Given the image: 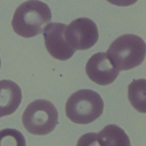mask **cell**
Instances as JSON below:
<instances>
[{"mask_svg": "<svg viewBox=\"0 0 146 146\" xmlns=\"http://www.w3.org/2000/svg\"><path fill=\"white\" fill-rule=\"evenodd\" d=\"M52 17V12L47 4L39 0H29L15 10L12 27L17 35L29 38L41 34Z\"/></svg>", "mask_w": 146, "mask_h": 146, "instance_id": "obj_1", "label": "cell"}, {"mask_svg": "<svg viewBox=\"0 0 146 146\" xmlns=\"http://www.w3.org/2000/svg\"><path fill=\"white\" fill-rule=\"evenodd\" d=\"M145 42L134 34H125L112 42L106 53L113 66L120 70H129L140 66L145 59Z\"/></svg>", "mask_w": 146, "mask_h": 146, "instance_id": "obj_2", "label": "cell"}, {"mask_svg": "<svg viewBox=\"0 0 146 146\" xmlns=\"http://www.w3.org/2000/svg\"><path fill=\"white\" fill-rule=\"evenodd\" d=\"M104 102L98 93L90 89L75 92L68 98L66 104V115L74 123H91L102 114Z\"/></svg>", "mask_w": 146, "mask_h": 146, "instance_id": "obj_3", "label": "cell"}, {"mask_svg": "<svg viewBox=\"0 0 146 146\" xmlns=\"http://www.w3.org/2000/svg\"><path fill=\"white\" fill-rule=\"evenodd\" d=\"M58 113L52 102L36 100L30 103L24 111L23 123L29 133L34 135L50 134L58 124Z\"/></svg>", "mask_w": 146, "mask_h": 146, "instance_id": "obj_4", "label": "cell"}, {"mask_svg": "<svg viewBox=\"0 0 146 146\" xmlns=\"http://www.w3.org/2000/svg\"><path fill=\"white\" fill-rule=\"evenodd\" d=\"M66 41L75 50H86L98 40L99 32L96 24L87 17H79L67 25L65 31Z\"/></svg>", "mask_w": 146, "mask_h": 146, "instance_id": "obj_5", "label": "cell"}, {"mask_svg": "<svg viewBox=\"0 0 146 146\" xmlns=\"http://www.w3.org/2000/svg\"><path fill=\"white\" fill-rule=\"evenodd\" d=\"M67 25L63 23H50L43 31L45 45L52 56L60 61L70 58L75 52L66 41L65 31Z\"/></svg>", "mask_w": 146, "mask_h": 146, "instance_id": "obj_6", "label": "cell"}, {"mask_svg": "<svg viewBox=\"0 0 146 146\" xmlns=\"http://www.w3.org/2000/svg\"><path fill=\"white\" fill-rule=\"evenodd\" d=\"M86 72L90 80L97 84L107 86L116 79L120 71L113 66L106 53L99 52L87 62Z\"/></svg>", "mask_w": 146, "mask_h": 146, "instance_id": "obj_7", "label": "cell"}, {"mask_svg": "<svg viewBox=\"0 0 146 146\" xmlns=\"http://www.w3.org/2000/svg\"><path fill=\"white\" fill-rule=\"evenodd\" d=\"M22 98L21 88L15 82L0 81V118L13 113L20 107Z\"/></svg>", "mask_w": 146, "mask_h": 146, "instance_id": "obj_8", "label": "cell"}, {"mask_svg": "<svg viewBox=\"0 0 146 146\" xmlns=\"http://www.w3.org/2000/svg\"><path fill=\"white\" fill-rule=\"evenodd\" d=\"M98 134L102 146H131L125 131L115 125H107Z\"/></svg>", "mask_w": 146, "mask_h": 146, "instance_id": "obj_9", "label": "cell"}, {"mask_svg": "<svg viewBox=\"0 0 146 146\" xmlns=\"http://www.w3.org/2000/svg\"><path fill=\"white\" fill-rule=\"evenodd\" d=\"M145 79L134 80L128 87V98L131 105L139 112L145 113Z\"/></svg>", "mask_w": 146, "mask_h": 146, "instance_id": "obj_10", "label": "cell"}, {"mask_svg": "<svg viewBox=\"0 0 146 146\" xmlns=\"http://www.w3.org/2000/svg\"><path fill=\"white\" fill-rule=\"evenodd\" d=\"M0 146H26V141L18 130L7 128L0 131Z\"/></svg>", "mask_w": 146, "mask_h": 146, "instance_id": "obj_11", "label": "cell"}, {"mask_svg": "<svg viewBox=\"0 0 146 146\" xmlns=\"http://www.w3.org/2000/svg\"><path fill=\"white\" fill-rule=\"evenodd\" d=\"M77 146H102L98 134L88 133L79 138Z\"/></svg>", "mask_w": 146, "mask_h": 146, "instance_id": "obj_12", "label": "cell"}, {"mask_svg": "<svg viewBox=\"0 0 146 146\" xmlns=\"http://www.w3.org/2000/svg\"><path fill=\"white\" fill-rule=\"evenodd\" d=\"M109 3L118 6H129L133 5L138 0H107Z\"/></svg>", "mask_w": 146, "mask_h": 146, "instance_id": "obj_13", "label": "cell"}, {"mask_svg": "<svg viewBox=\"0 0 146 146\" xmlns=\"http://www.w3.org/2000/svg\"><path fill=\"white\" fill-rule=\"evenodd\" d=\"M0 68H1V59H0Z\"/></svg>", "mask_w": 146, "mask_h": 146, "instance_id": "obj_14", "label": "cell"}]
</instances>
